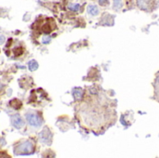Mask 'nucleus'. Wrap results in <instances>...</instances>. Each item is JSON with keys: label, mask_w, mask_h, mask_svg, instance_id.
Returning <instances> with one entry per match:
<instances>
[{"label": "nucleus", "mask_w": 159, "mask_h": 158, "mask_svg": "<svg viewBox=\"0 0 159 158\" xmlns=\"http://www.w3.org/2000/svg\"><path fill=\"white\" fill-rule=\"evenodd\" d=\"M52 29H53V27H51L50 26V24H48V23H46V24H44L43 26H42V32L43 33H45V34H48L51 31H52Z\"/></svg>", "instance_id": "obj_8"}, {"label": "nucleus", "mask_w": 159, "mask_h": 158, "mask_svg": "<svg viewBox=\"0 0 159 158\" xmlns=\"http://www.w3.org/2000/svg\"><path fill=\"white\" fill-rule=\"evenodd\" d=\"M99 4L102 7H105L109 5V1L108 0H99Z\"/></svg>", "instance_id": "obj_13"}, {"label": "nucleus", "mask_w": 159, "mask_h": 158, "mask_svg": "<svg viewBox=\"0 0 159 158\" xmlns=\"http://www.w3.org/2000/svg\"><path fill=\"white\" fill-rule=\"evenodd\" d=\"M39 139L44 142V143H50L51 142V133L48 129H45L41 134L39 135Z\"/></svg>", "instance_id": "obj_4"}, {"label": "nucleus", "mask_w": 159, "mask_h": 158, "mask_svg": "<svg viewBox=\"0 0 159 158\" xmlns=\"http://www.w3.org/2000/svg\"><path fill=\"white\" fill-rule=\"evenodd\" d=\"M43 1H47V0H43Z\"/></svg>", "instance_id": "obj_17"}, {"label": "nucleus", "mask_w": 159, "mask_h": 158, "mask_svg": "<svg viewBox=\"0 0 159 158\" xmlns=\"http://www.w3.org/2000/svg\"><path fill=\"white\" fill-rule=\"evenodd\" d=\"M50 41H51V37H50L49 35H45V36L42 38L43 44H48V43H49Z\"/></svg>", "instance_id": "obj_12"}, {"label": "nucleus", "mask_w": 159, "mask_h": 158, "mask_svg": "<svg viewBox=\"0 0 159 158\" xmlns=\"http://www.w3.org/2000/svg\"><path fill=\"white\" fill-rule=\"evenodd\" d=\"M2 88H3V84H2V83H0V89H1Z\"/></svg>", "instance_id": "obj_16"}, {"label": "nucleus", "mask_w": 159, "mask_h": 158, "mask_svg": "<svg viewBox=\"0 0 159 158\" xmlns=\"http://www.w3.org/2000/svg\"><path fill=\"white\" fill-rule=\"evenodd\" d=\"M68 8L71 10V11H75V12H76V11H78L79 9H80V4H70L69 6H68Z\"/></svg>", "instance_id": "obj_10"}, {"label": "nucleus", "mask_w": 159, "mask_h": 158, "mask_svg": "<svg viewBox=\"0 0 159 158\" xmlns=\"http://www.w3.org/2000/svg\"><path fill=\"white\" fill-rule=\"evenodd\" d=\"M88 13L90 15V16H97L99 14V7L96 6V5H89L88 6Z\"/></svg>", "instance_id": "obj_5"}, {"label": "nucleus", "mask_w": 159, "mask_h": 158, "mask_svg": "<svg viewBox=\"0 0 159 158\" xmlns=\"http://www.w3.org/2000/svg\"><path fill=\"white\" fill-rule=\"evenodd\" d=\"M11 124L14 128L20 129L24 126V121L19 115H15L11 116Z\"/></svg>", "instance_id": "obj_3"}, {"label": "nucleus", "mask_w": 159, "mask_h": 158, "mask_svg": "<svg viewBox=\"0 0 159 158\" xmlns=\"http://www.w3.org/2000/svg\"><path fill=\"white\" fill-rule=\"evenodd\" d=\"M15 155H31L34 153V145L31 142H24L20 144H19L15 150H14Z\"/></svg>", "instance_id": "obj_1"}, {"label": "nucleus", "mask_w": 159, "mask_h": 158, "mask_svg": "<svg viewBox=\"0 0 159 158\" xmlns=\"http://www.w3.org/2000/svg\"><path fill=\"white\" fill-rule=\"evenodd\" d=\"M137 5L143 10H148L150 7V2L148 0H137Z\"/></svg>", "instance_id": "obj_6"}, {"label": "nucleus", "mask_w": 159, "mask_h": 158, "mask_svg": "<svg viewBox=\"0 0 159 158\" xmlns=\"http://www.w3.org/2000/svg\"><path fill=\"white\" fill-rule=\"evenodd\" d=\"M14 52L16 55H21L23 53V49L21 47H19V48H15L14 49Z\"/></svg>", "instance_id": "obj_14"}, {"label": "nucleus", "mask_w": 159, "mask_h": 158, "mask_svg": "<svg viewBox=\"0 0 159 158\" xmlns=\"http://www.w3.org/2000/svg\"><path fill=\"white\" fill-rule=\"evenodd\" d=\"M83 94H84V91L80 88H76L73 91V95L75 99L77 100H81L82 97H83Z\"/></svg>", "instance_id": "obj_7"}, {"label": "nucleus", "mask_w": 159, "mask_h": 158, "mask_svg": "<svg viewBox=\"0 0 159 158\" xmlns=\"http://www.w3.org/2000/svg\"><path fill=\"white\" fill-rule=\"evenodd\" d=\"M5 40H6V37L3 34H0V45H2L5 42Z\"/></svg>", "instance_id": "obj_15"}, {"label": "nucleus", "mask_w": 159, "mask_h": 158, "mask_svg": "<svg viewBox=\"0 0 159 158\" xmlns=\"http://www.w3.org/2000/svg\"><path fill=\"white\" fill-rule=\"evenodd\" d=\"M25 117H26L27 122L30 124V126L34 128H39L42 126V119L40 118L38 115L30 113V114H27Z\"/></svg>", "instance_id": "obj_2"}, {"label": "nucleus", "mask_w": 159, "mask_h": 158, "mask_svg": "<svg viewBox=\"0 0 159 158\" xmlns=\"http://www.w3.org/2000/svg\"><path fill=\"white\" fill-rule=\"evenodd\" d=\"M28 66H29V69L30 71H35L37 68H38V63L35 61H31L29 63H28Z\"/></svg>", "instance_id": "obj_9"}, {"label": "nucleus", "mask_w": 159, "mask_h": 158, "mask_svg": "<svg viewBox=\"0 0 159 158\" xmlns=\"http://www.w3.org/2000/svg\"><path fill=\"white\" fill-rule=\"evenodd\" d=\"M122 7V0H114V8L118 10Z\"/></svg>", "instance_id": "obj_11"}]
</instances>
